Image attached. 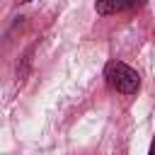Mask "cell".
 Wrapping results in <instances>:
<instances>
[{
  "mask_svg": "<svg viewBox=\"0 0 155 155\" xmlns=\"http://www.w3.org/2000/svg\"><path fill=\"white\" fill-rule=\"evenodd\" d=\"M104 78H107L109 87H114V90L121 92V94H133V92H138V87H140V75H138L131 65H126V63H121V61L107 63Z\"/></svg>",
  "mask_w": 155,
  "mask_h": 155,
  "instance_id": "obj_1",
  "label": "cell"
},
{
  "mask_svg": "<svg viewBox=\"0 0 155 155\" xmlns=\"http://www.w3.org/2000/svg\"><path fill=\"white\" fill-rule=\"evenodd\" d=\"M145 0H94V10L99 15H116L126 10H138L143 7Z\"/></svg>",
  "mask_w": 155,
  "mask_h": 155,
  "instance_id": "obj_2",
  "label": "cell"
},
{
  "mask_svg": "<svg viewBox=\"0 0 155 155\" xmlns=\"http://www.w3.org/2000/svg\"><path fill=\"white\" fill-rule=\"evenodd\" d=\"M17 2H31V0H17Z\"/></svg>",
  "mask_w": 155,
  "mask_h": 155,
  "instance_id": "obj_4",
  "label": "cell"
},
{
  "mask_svg": "<svg viewBox=\"0 0 155 155\" xmlns=\"http://www.w3.org/2000/svg\"><path fill=\"white\" fill-rule=\"evenodd\" d=\"M150 153L155 155V138H153V143H150Z\"/></svg>",
  "mask_w": 155,
  "mask_h": 155,
  "instance_id": "obj_3",
  "label": "cell"
}]
</instances>
